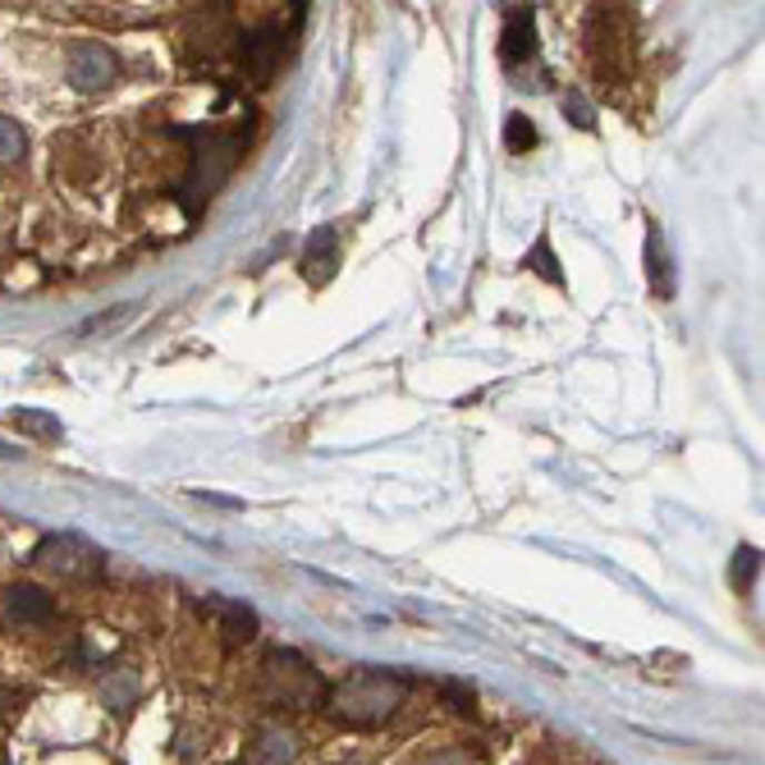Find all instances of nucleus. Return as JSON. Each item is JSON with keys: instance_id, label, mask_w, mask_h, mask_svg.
Segmentation results:
<instances>
[{"instance_id": "obj_1", "label": "nucleus", "mask_w": 765, "mask_h": 765, "mask_svg": "<svg viewBox=\"0 0 765 765\" xmlns=\"http://www.w3.org/2000/svg\"><path fill=\"white\" fill-rule=\"evenodd\" d=\"M175 138L193 142V161H188V179L179 188V207L188 220H198L202 207L216 198V188L229 179V170L239 166L244 138L239 133H220V129H170Z\"/></svg>"}, {"instance_id": "obj_2", "label": "nucleus", "mask_w": 765, "mask_h": 765, "mask_svg": "<svg viewBox=\"0 0 765 765\" xmlns=\"http://www.w3.org/2000/svg\"><path fill=\"white\" fill-rule=\"evenodd\" d=\"M408 697V678L395 669H358L330 687V711L358 729H380Z\"/></svg>"}, {"instance_id": "obj_3", "label": "nucleus", "mask_w": 765, "mask_h": 765, "mask_svg": "<svg viewBox=\"0 0 765 765\" xmlns=\"http://www.w3.org/2000/svg\"><path fill=\"white\" fill-rule=\"evenodd\" d=\"M261 693L266 702L289 706V711H317L326 702V683L298 652H271L261 669Z\"/></svg>"}, {"instance_id": "obj_4", "label": "nucleus", "mask_w": 765, "mask_h": 765, "mask_svg": "<svg viewBox=\"0 0 765 765\" xmlns=\"http://www.w3.org/2000/svg\"><path fill=\"white\" fill-rule=\"evenodd\" d=\"M289 10H294V14H289V28L266 23V28H257V32H248V37H244V64H248V73H252V83H257V88H266V83L276 79V69H280V60H285L289 42L298 37L302 19H308V6H289Z\"/></svg>"}, {"instance_id": "obj_5", "label": "nucleus", "mask_w": 765, "mask_h": 765, "mask_svg": "<svg viewBox=\"0 0 765 765\" xmlns=\"http://www.w3.org/2000/svg\"><path fill=\"white\" fill-rule=\"evenodd\" d=\"M115 73H120V56L101 42H79L69 51V83L79 92H101L115 83Z\"/></svg>"}, {"instance_id": "obj_6", "label": "nucleus", "mask_w": 765, "mask_h": 765, "mask_svg": "<svg viewBox=\"0 0 765 765\" xmlns=\"http://www.w3.org/2000/svg\"><path fill=\"white\" fill-rule=\"evenodd\" d=\"M542 47V32H537V10L531 6H509L505 10V28H500V60L509 73H518L523 60H531Z\"/></svg>"}, {"instance_id": "obj_7", "label": "nucleus", "mask_w": 765, "mask_h": 765, "mask_svg": "<svg viewBox=\"0 0 765 765\" xmlns=\"http://www.w3.org/2000/svg\"><path fill=\"white\" fill-rule=\"evenodd\" d=\"M32 559L47 564V568H56L60 578H88V573L101 568V555H97L83 537H47L42 546H37Z\"/></svg>"}, {"instance_id": "obj_8", "label": "nucleus", "mask_w": 765, "mask_h": 765, "mask_svg": "<svg viewBox=\"0 0 765 765\" xmlns=\"http://www.w3.org/2000/svg\"><path fill=\"white\" fill-rule=\"evenodd\" d=\"M198 609H202L207 619L220 624V633H225L229 642H252V637H257V609H248V605H239V600L207 596Z\"/></svg>"}, {"instance_id": "obj_9", "label": "nucleus", "mask_w": 765, "mask_h": 765, "mask_svg": "<svg viewBox=\"0 0 765 765\" xmlns=\"http://www.w3.org/2000/svg\"><path fill=\"white\" fill-rule=\"evenodd\" d=\"M335 266H339V239H335V229H317L308 252H302V280L308 285H326L335 276Z\"/></svg>"}, {"instance_id": "obj_10", "label": "nucleus", "mask_w": 765, "mask_h": 765, "mask_svg": "<svg viewBox=\"0 0 765 765\" xmlns=\"http://www.w3.org/2000/svg\"><path fill=\"white\" fill-rule=\"evenodd\" d=\"M294 756H298V738L280 729V724H266L252 743V765H294Z\"/></svg>"}, {"instance_id": "obj_11", "label": "nucleus", "mask_w": 765, "mask_h": 765, "mask_svg": "<svg viewBox=\"0 0 765 765\" xmlns=\"http://www.w3.org/2000/svg\"><path fill=\"white\" fill-rule=\"evenodd\" d=\"M10 615L23 619V624H51L56 600L42 587H10Z\"/></svg>"}, {"instance_id": "obj_12", "label": "nucleus", "mask_w": 765, "mask_h": 765, "mask_svg": "<svg viewBox=\"0 0 765 765\" xmlns=\"http://www.w3.org/2000/svg\"><path fill=\"white\" fill-rule=\"evenodd\" d=\"M646 271H652V289L660 298L674 294V280H669V252H665V239L656 225H646Z\"/></svg>"}, {"instance_id": "obj_13", "label": "nucleus", "mask_w": 765, "mask_h": 765, "mask_svg": "<svg viewBox=\"0 0 765 765\" xmlns=\"http://www.w3.org/2000/svg\"><path fill=\"white\" fill-rule=\"evenodd\" d=\"M97 693H101V702L110 711H129L133 697H138V678H133V669H115V674H106L97 683Z\"/></svg>"}, {"instance_id": "obj_14", "label": "nucleus", "mask_w": 765, "mask_h": 765, "mask_svg": "<svg viewBox=\"0 0 765 765\" xmlns=\"http://www.w3.org/2000/svg\"><path fill=\"white\" fill-rule=\"evenodd\" d=\"M14 427L28 431V436H37V440H60V436H64L56 417H51V413H37V408H19V413H14Z\"/></svg>"}, {"instance_id": "obj_15", "label": "nucleus", "mask_w": 765, "mask_h": 765, "mask_svg": "<svg viewBox=\"0 0 765 765\" xmlns=\"http://www.w3.org/2000/svg\"><path fill=\"white\" fill-rule=\"evenodd\" d=\"M505 147L514 151V157H523V151H531V147H537V129H531V120H527V115H509V120H505Z\"/></svg>"}, {"instance_id": "obj_16", "label": "nucleus", "mask_w": 765, "mask_h": 765, "mask_svg": "<svg viewBox=\"0 0 765 765\" xmlns=\"http://www.w3.org/2000/svg\"><path fill=\"white\" fill-rule=\"evenodd\" d=\"M23 151H28L23 129H19L14 120H6V115H0V161L14 166V161H23Z\"/></svg>"}, {"instance_id": "obj_17", "label": "nucleus", "mask_w": 765, "mask_h": 765, "mask_svg": "<svg viewBox=\"0 0 765 765\" xmlns=\"http://www.w3.org/2000/svg\"><path fill=\"white\" fill-rule=\"evenodd\" d=\"M523 266H527V271H542L550 285H564V271H559V261H555V252H550V239H542L537 248H531Z\"/></svg>"}, {"instance_id": "obj_18", "label": "nucleus", "mask_w": 765, "mask_h": 765, "mask_svg": "<svg viewBox=\"0 0 765 765\" xmlns=\"http://www.w3.org/2000/svg\"><path fill=\"white\" fill-rule=\"evenodd\" d=\"M761 573V550H752V546H743L738 555H734V587L738 592H747L752 587V578Z\"/></svg>"}, {"instance_id": "obj_19", "label": "nucleus", "mask_w": 765, "mask_h": 765, "mask_svg": "<svg viewBox=\"0 0 765 765\" xmlns=\"http://www.w3.org/2000/svg\"><path fill=\"white\" fill-rule=\"evenodd\" d=\"M564 115H568V125H578V129H596L592 106H587V97H583V92H568V97H564Z\"/></svg>"}, {"instance_id": "obj_20", "label": "nucleus", "mask_w": 765, "mask_h": 765, "mask_svg": "<svg viewBox=\"0 0 765 765\" xmlns=\"http://www.w3.org/2000/svg\"><path fill=\"white\" fill-rule=\"evenodd\" d=\"M440 693L449 697V706H454V711L473 715V687H468V683H454V678H449V683H440Z\"/></svg>"}, {"instance_id": "obj_21", "label": "nucleus", "mask_w": 765, "mask_h": 765, "mask_svg": "<svg viewBox=\"0 0 765 765\" xmlns=\"http://www.w3.org/2000/svg\"><path fill=\"white\" fill-rule=\"evenodd\" d=\"M423 765H477L468 752H436V756H427Z\"/></svg>"}, {"instance_id": "obj_22", "label": "nucleus", "mask_w": 765, "mask_h": 765, "mask_svg": "<svg viewBox=\"0 0 765 765\" xmlns=\"http://www.w3.org/2000/svg\"><path fill=\"white\" fill-rule=\"evenodd\" d=\"M19 449H10V445H0V458H14Z\"/></svg>"}, {"instance_id": "obj_23", "label": "nucleus", "mask_w": 765, "mask_h": 765, "mask_svg": "<svg viewBox=\"0 0 765 765\" xmlns=\"http://www.w3.org/2000/svg\"><path fill=\"white\" fill-rule=\"evenodd\" d=\"M344 765H358V761H344Z\"/></svg>"}]
</instances>
